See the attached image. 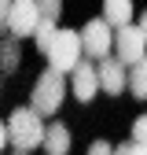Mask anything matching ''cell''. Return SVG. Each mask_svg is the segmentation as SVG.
<instances>
[{"label": "cell", "mask_w": 147, "mask_h": 155, "mask_svg": "<svg viewBox=\"0 0 147 155\" xmlns=\"http://www.w3.org/2000/svg\"><path fill=\"white\" fill-rule=\"evenodd\" d=\"M96 70H99V89H103V92L121 96V89H129V70H125V63L118 59V55H114V59H110V55L99 59Z\"/></svg>", "instance_id": "cell-8"}, {"label": "cell", "mask_w": 147, "mask_h": 155, "mask_svg": "<svg viewBox=\"0 0 147 155\" xmlns=\"http://www.w3.org/2000/svg\"><path fill=\"white\" fill-rule=\"evenodd\" d=\"M70 92H74V96H77V100H81V104H88V100H92V96H96V92H99V70H96V67H92L88 59H81L77 67H74V70H70Z\"/></svg>", "instance_id": "cell-7"}, {"label": "cell", "mask_w": 147, "mask_h": 155, "mask_svg": "<svg viewBox=\"0 0 147 155\" xmlns=\"http://www.w3.org/2000/svg\"><path fill=\"white\" fill-rule=\"evenodd\" d=\"M81 45L88 59H107L114 52V26L107 18H92V22L81 26Z\"/></svg>", "instance_id": "cell-4"}, {"label": "cell", "mask_w": 147, "mask_h": 155, "mask_svg": "<svg viewBox=\"0 0 147 155\" xmlns=\"http://www.w3.org/2000/svg\"><path fill=\"white\" fill-rule=\"evenodd\" d=\"M114 155H136V140H133V144H121V148H114Z\"/></svg>", "instance_id": "cell-19"}, {"label": "cell", "mask_w": 147, "mask_h": 155, "mask_svg": "<svg viewBox=\"0 0 147 155\" xmlns=\"http://www.w3.org/2000/svg\"><path fill=\"white\" fill-rule=\"evenodd\" d=\"M136 155H147V144H136Z\"/></svg>", "instance_id": "cell-21"}, {"label": "cell", "mask_w": 147, "mask_h": 155, "mask_svg": "<svg viewBox=\"0 0 147 155\" xmlns=\"http://www.w3.org/2000/svg\"><path fill=\"white\" fill-rule=\"evenodd\" d=\"M8 15H11V0H0V33L8 30Z\"/></svg>", "instance_id": "cell-17"}, {"label": "cell", "mask_w": 147, "mask_h": 155, "mask_svg": "<svg viewBox=\"0 0 147 155\" xmlns=\"http://www.w3.org/2000/svg\"><path fill=\"white\" fill-rule=\"evenodd\" d=\"M88 155H114V144H107V140H92Z\"/></svg>", "instance_id": "cell-16"}, {"label": "cell", "mask_w": 147, "mask_h": 155, "mask_svg": "<svg viewBox=\"0 0 147 155\" xmlns=\"http://www.w3.org/2000/svg\"><path fill=\"white\" fill-rule=\"evenodd\" d=\"M44 114L33 107H15L8 114V133H11V148L18 151H33L44 144Z\"/></svg>", "instance_id": "cell-1"}, {"label": "cell", "mask_w": 147, "mask_h": 155, "mask_svg": "<svg viewBox=\"0 0 147 155\" xmlns=\"http://www.w3.org/2000/svg\"><path fill=\"white\" fill-rule=\"evenodd\" d=\"M129 92H133L136 100H147V55L136 59L133 70H129Z\"/></svg>", "instance_id": "cell-11"}, {"label": "cell", "mask_w": 147, "mask_h": 155, "mask_svg": "<svg viewBox=\"0 0 147 155\" xmlns=\"http://www.w3.org/2000/svg\"><path fill=\"white\" fill-rule=\"evenodd\" d=\"M18 59H22V52H18V37L11 33L4 45H0V70L4 74H11V70H18Z\"/></svg>", "instance_id": "cell-12"}, {"label": "cell", "mask_w": 147, "mask_h": 155, "mask_svg": "<svg viewBox=\"0 0 147 155\" xmlns=\"http://www.w3.org/2000/svg\"><path fill=\"white\" fill-rule=\"evenodd\" d=\"M8 144H11V133H8V122H4V118H0V151H4Z\"/></svg>", "instance_id": "cell-18"}, {"label": "cell", "mask_w": 147, "mask_h": 155, "mask_svg": "<svg viewBox=\"0 0 147 155\" xmlns=\"http://www.w3.org/2000/svg\"><path fill=\"white\" fill-rule=\"evenodd\" d=\"M44 155H70V129L63 122H52L44 129Z\"/></svg>", "instance_id": "cell-9"}, {"label": "cell", "mask_w": 147, "mask_h": 155, "mask_svg": "<svg viewBox=\"0 0 147 155\" xmlns=\"http://www.w3.org/2000/svg\"><path fill=\"white\" fill-rule=\"evenodd\" d=\"M55 33H59V26H55L52 18H41V22H37V30H33V41H37V48H41L44 55H48V48H52V41H55Z\"/></svg>", "instance_id": "cell-13"}, {"label": "cell", "mask_w": 147, "mask_h": 155, "mask_svg": "<svg viewBox=\"0 0 147 155\" xmlns=\"http://www.w3.org/2000/svg\"><path fill=\"white\" fill-rule=\"evenodd\" d=\"M81 55H85L81 30H59L55 41H52V48H48V67L59 70V74H70L74 67L81 63Z\"/></svg>", "instance_id": "cell-2"}, {"label": "cell", "mask_w": 147, "mask_h": 155, "mask_svg": "<svg viewBox=\"0 0 147 155\" xmlns=\"http://www.w3.org/2000/svg\"><path fill=\"white\" fill-rule=\"evenodd\" d=\"M63 96H66V81H63V74L48 67L41 78H37V85H33V104H30V107L41 111L44 118H48V114H55V111L63 107Z\"/></svg>", "instance_id": "cell-3"}, {"label": "cell", "mask_w": 147, "mask_h": 155, "mask_svg": "<svg viewBox=\"0 0 147 155\" xmlns=\"http://www.w3.org/2000/svg\"><path fill=\"white\" fill-rule=\"evenodd\" d=\"M136 26H140V30H143V37H147V11H143V15L136 18Z\"/></svg>", "instance_id": "cell-20"}, {"label": "cell", "mask_w": 147, "mask_h": 155, "mask_svg": "<svg viewBox=\"0 0 147 155\" xmlns=\"http://www.w3.org/2000/svg\"><path fill=\"white\" fill-rule=\"evenodd\" d=\"M114 55H118L125 67H133L136 59H143V55H147V37H143V30L133 26V22L118 26L114 30Z\"/></svg>", "instance_id": "cell-5"}, {"label": "cell", "mask_w": 147, "mask_h": 155, "mask_svg": "<svg viewBox=\"0 0 147 155\" xmlns=\"http://www.w3.org/2000/svg\"><path fill=\"white\" fill-rule=\"evenodd\" d=\"M133 140L136 144H147V114H140V118L133 122Z\"/></svg>", "instance_id": "cell-15"}, {"label": "cell", "mask_w": 147, "mask_h": 155, "mask_svg": "<svg viewBox=\"0 0 147 155\" xmlns=\"http://www.w3.org/2000/svg\"><path fill=\"white\" fill-rule=\"evenodd\" d=\"M37 22H41L37 0H11V15H8V33H15V37H33Z\"/></svg>", "instance_id": "cell-6"}, {"label": "cell", "mask_w": 147, "mask_h": 155, "mask_svg": "<svg viewBox=\"0 0 147 155\" xmlns=\"http://www.w3.org/2000/svg\"><path fill=\"white\" fill-rule=\"evenodd\" d=\"M15 155H30V151H18V148H15Z\"/></svg>", "instance_id": "cell-22"}, {"label": "cell", "mask_w": 147, "mask_h": 155, "mask_svg": "<svg viewBox=\"0 0 147 155\" xmlns=\"http://www.w3.org/2000/svg\"><path fill=\"white\" fill-rule=\"evenodd\" d=\"M103 18L118 30V26L136 18V8H133V0H103Z\"/></svg>", "instance_id": "cell-10"}, {"label": "cell", "mask_w": 147, "mask_h": 155, "mask_svg": "<svg viewBox=\"0 0 147 155\" xmlns=\"http://www.w3.org/2000/svg\"><path fill=\"white\" fill-rule=\"evenodd\" d=\"M37 11H41V18H52V22H59L63 0H37Z\"/></svg>", "instance_id": "cell-14"}]
</instances>
